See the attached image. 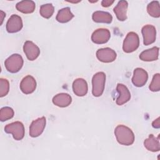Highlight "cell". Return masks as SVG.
<instances>
[{"label": "cell", "instance_id": "obj_13", "mask_svg": "<svg viewBox=\"0 0 160 160\" xmlns=\"http://www.w3.org/2000/svg\"><path fill=\"white\" fill-rule=\"evenodd\" d=\"M148 79V72L142 68H136L133 72L132 82L136 87H142L146 83Z\"/></svg>", "mask_w": 160, "mask_h": 160}, {"label": "cell", "instance_id": "obj_3", "mask_svg": "<svg viewBox=\"0 0 160 160\" xmlns=\"http://www.w3.org/2000/svg\"><path fill=\"white\" fill-rule=\"evenodd\" d=\"M24 61L22 56L18 54H13L7 58L4 62L6 70L11 73H16L20 71L23 66Z\"/></svg>", "mask_w": 160, "mask_h": 160}, {"label": "cell", "instance_id": "obj_12", "mask_svg": "<svg viewBox=\"0 0 160 160\" xmlns=\"http://www.w3.org/2000/svg\"><path fill=\"white\" fill-rule=\"evenodd\" d=\"M36 88V81L31 75L25 76L21 81L20 89L25 94L32 93Z\"/></svg>", "mask_w": 160, "mask_h": 160}, {"label": "cell", "instance_id": "obj_4", "mask_svg": "<svg viewBox=\"0 0 160 160\" xmlns=\"http://www.w3.org/2000/svg\"><path fill=\"white\" fill-rule=\"evenodd\" d=\"M139 46V38L137 33L129 32L126 35L122 44V49L126 53L136 51Z\"/></svg>", "mask_w": 160, "mask_h": 160}, {"label": "cell", "instance_id": "obj_26", "mask_svg": "<svg viewBox=\"0 0 160 160\" xmlns=\"http://www.w3.org/2000/svg\"><path fill=\"white\" fill-rule=\"evenodd\" d=\"M149 88L152 92H157L160 90V74L159 73L154 75Z\"/></svg>", "mask_w": 160, "mask_h": 160}, {"label": "cell", "instance_id": "obj_20", "mask_svg": "<svg viewBox=\"0 0 160 160\" xmlns=\"http://www.w3.org/2000/svg\"><path fill=\"white\" fill-rule=\"evenodd\" d=\"M36 4L33 1L24 0L18 2L16 8L19 12L24 14H30L34 11Z\"/></svg>", "mask_w": 160, "mask_h": 160}, {"label": "cell", "instance_id": "obj_8", "mask_svg": "<svg viewBox=\"0 0 160 160\" xmlns=\"http://www.w3.org/2000/svg\"><path fill=\"white\" fill-rule=\"evenodd\" d=\"M141 32L143 36V43L148 46L152 44L156 41V30L154 26L147 24L142 28Z\"/></svg>", "mask_w": 160, "mask_h": 160}, {"label": "cell", "instance_id": "obj_10", "mask_svg": "<svg viewBox=\"0 0 160 160\" xmlns=\"http://www.w3.org/2000/svg\"><path fill=\"white\" fill-rule=\"evenodd\" d=\"M22 26L21 18L17 14H12L7 21L6 30L9 33H15L21 31Z\"/></svg>", "mask_w": 160, "mask_h": 160}, {"label": "cell", "instance_id": "obj_19", "mask_svg": "<svg viewBox=\"0 0 160 160\" xmlns=\"http://www.w3.org/2000/svg\"><path fill=\"white\" fill-rule=\"evenodd\" d=\"M144 146L149 151H159L160 150L159 136L156 138L152 134H149V138L144 140Z\"/></svg>", "mask_w": 160, "mask_h": 160}, {"label": "cell", "instance_id": "obj_24", "mask_svg": "<svg viewBox=\"0 0 160 160\" xmlns=\"http://www.w3.org/2000/svg\"><path fill=\"white\" fill-rule=\"evenodd\" d=\"M54 11V8L52 4H45L41 6L39 13L42 17L49 19L52 16Z\"/></svg>", "mask_w": 160, "mask_h": 160}, {"label": "cell", "instance_id": "obj_15", "mask_svg": "<svg viewBox=\"0 0 160 160\" xmlns=\"http://www.w3.org/2000/svg\"><path fill=\"white\" fill-rule=\"evenodd\" d=\"M72 90L74 93L78 96H85L88 90L87 82L82 78L76 79L72 83Z\"/></svg>", "mask_w": 160, "mask_h": 160}, {"label": "cell", "instance_id": "obj_22", "mask_svg": "<svg viewBox=\"0 0 160 160\" xmlns=\"http://www.w3.org/2000/svg\"><path fill=\"white\" fill-rule=\"evenodd\" d=\"M73 18L74 14L71 12L70 8L66 7L58 11L56 19L60 23H66L71 21Z\"/></svg>", "mask_w": 160, "mask_h": 160}, {"label": "cell", "instance_id": "obj_28", "mask_svg": "<svg viewBox=\"0 0 160 160\" xmlns=\"http://www.w3.org/2000/svg\"><path fill=\"white\" fill-rule=\"evenodd\" d=\"M114 1H110V0H103L101 2V5L102 7L108 8L111 6L114 3Z\"/></svg>", "mask_w": 160, "mask_h": 160}, {"label": "cell", "instance_id": "obj_1", "mask_svg": "<svg viewBox=\"0 0 160 160\" xmlns=\"http://www.w3.org/2000/svg\"><path fill=\"white\" fill-rule=\"evenodd\" d=\"M117 141L121 145L130 146L134 142V134L132 131L124 125H118L114 129Z\"/></svg>", "mask_w": 160, "mask_h": 160}, {"label": "cell", "instance_id": "obj_9", "mask_svg": "<svg viewBox=\"0 0 160 160\" xmlns=\"http://www.w3.org/2000/svg\"><path fill=\"white\" fill-rule=\"evenodd\" d=\"M116 52L109 48L99 49L96 51V57L102 62H111L116 58Z\"/></svg>", "mask_w": 160, "mask_h": 160}, {"label": "cell", "instance_id": "obj_5", "mask_svg": "<svg viewBox=\"0 0 160 160\" xmlns=\"http://www.w3.org/2000/svg\"><path fill=\"white\" fill-rule=\"evenodd\" d=\"M4 131L6 133L11 134L16 141L21 140L24 136V127L20 121H15L7 124L4 127Z\"/></svg>", "mask_w": 160, "mask_h": 160}, {"label": "cell", "instance_id": "obj_21", "mask_svg": "<svg viewBox=\"0 0 160 160\" xmlns=\"http://www.w3.org/2000/svg\"><path fill=\"white\" fill-rule=\"evenodd\" d=\"M92 19L96 22L110 24L112 21V16L108 12L97 11L93 12Z\"/></svg>", "mask_w": 160, "mask_h": 160}, {"label": "cell", "instance_id": "obj_7", "mask_svg": "<svg viewBox=\"0 0 160 160\" xmlns=\"http://www.w3.org/2000/svg\"><path fill=\"white\" fill-rule=\"evenodd\" d=\"M110 31L106 28H99L95 30L91 35V41L98 44L106 43L110 39Z\"/></svg>", "mask_w": 160, "mask_h": 160}, {"label": "cell", "instance_id": "obj_6", "mask_svg": "<svg viewBox=\"0 0 160 160\" xmlns=\"http://www.w3.org/2000/svg\"><path fill=\"white\" fill-rule=\"evenodd\" d=\"M46 119L44 116L39 118L33 121L29 126V135L32 138H36L40 136L46 127Z\"/></svg>", "mask_w": 160, "mask_h": 160}, {"label": "cell", "instance_id": "obj_30", "mask_svg": "<svg viewBox=\"0 0 160 160\" xmlns=\"http://www.w3.org/2000/svg\"><path fill=\"white\" fill-rule=\"evenodd\" d=\"M1 24H2V21H3V17H4V16H6V14H4L2 11H1Z\"/></svg>", "mask_w": 160, "mask_h": 160}, {"label": "cell", "instance_id": "obj_29", "mask_svg": "<svg viewBox=\"0 0 160 160\" xmlns=\"http://www.w3.org/2000/svg\"><path fill=\"white\" fill-rule=\"evenodd\" d=\"M159 117H158L156 119H155L152 122V126L153 128L158 129L160 128V122H159Z\"/></svg>", "mask_w": 160, "mask_h": 160}, {"label": "cell", "instance_id": "obj_25", "mask_svg": "<svg viewBox=\"0 0 160 160\" xmlns=\"http://www.w3.org/2000/svg\"><path fill=\"white\" fill-rule=\"evenodd\" d=\"M14 110L10 107H3L0 110V120L3 122L11 119L14 116Z\"/></svg>", "mask_w": 160, "mask_h": 160}, {"label": "cell", "instance_id": "obj_16", "mask_svg": "<svg viewBox=\"0 0 160 160\" xmlns=\"http://www.w3.org/2000/svg\"><path fill=\"white\" fill-rule=\"evenodd\" d=\"M128 3L126 1H120L114 8L113 11L119 21H124L127 19Z\"/></svg>", "mask_w": 160, "mask_h": 160}, {"label": "cell", "instance_id": "obj_27", "mask_svg": "<svg viewBox=\"0 0 160 160\" xmlns=\"http://www.w3.org/2000/svg\"><path fill=\"white\" fill-rule=\"evenodd\" d=\"M9 91V81L4 78L0 79V97H4L8 94Z\"/></svg>", "mask_w": 160, "mask_h": 160}, {"label": "cell", "instance_id": "obj_14", "mask_svg": "<svg viewBox=\"0 0 160 160\" xmlns=\"http://www.w3.org/2000/svg\"><path fill=\"white\" fill-rule=\"evenodd\" d=\"M116 90L118 92V96L116 99V102L118 105L121 106L131 99V93L128 88L122 84H118L116 86Z\"/></svg>", "mask_w": 160, "mask_h": 160}, {"label": "cell", "instance_id": "obj_18", "mask_svg": "<svg viewBox=\"0 0 160 160\" xmlns=\"http://www.w3.org/2000/svg\"><path fill=\"white\" fill-rule=\"evenodd\" d=\"M158 56L159 48L154 46L142 51L139 55V58L143 61H153L157 60Z\"/></svg>", "mask_w": 160, "mask_h": 160}, {"label": "cell", "instance_id": "obj_11", "mask_svg": "<svg viewBox=\"0 0 160 160\" xmlns=\"http://www.w3.org/2000/svg\"><path fill=\"white\" fill-rule=\"evenodd\" d=\"M23 50L27 58L30 61L35 60L40 54L39 47L31 41H26L24 42Z\"/></svg>", "mask_w": 160, "mask_h": 160}, {"label": "cell", "instance_id": "obj_17", "mask_svg": "<svg viewBox=\"0 0 160 160\" xmlns=\"http://www.w3.org/2000/svg\"><path fill=\"white\" fill-rule=\"evenodd\" d=\"M52 103L60 108H65L70 105L72 102L71 96L67 93H59L52 98Z\"/></svg>", "mask_w": 160, "mask_h": 160}, {"label": "cell", "instance_id": "obj_2", "mask_svg": "<svg viewBox=\"0 0 160 160\" xmlns=\"http://www.w3.org/2000/svg\"><path fill=\"white\" fill-rule=\"evenodd\" d=\"M106 74L103 72L96 73L92 78V93L95 97L101 96L104 89Z\"/></svg>", "mask_w": 160, "mask_h": 160}, {"label": "cell", "instance_id": "obj_23", "mask_svg": "<svg viewBox=\"0 0 160 160\" xmlns=\"http://www.w3.org/2000/svg\"><path fill=\"white\" fill-rule=\"evenodd\" d=\"M148 13L153 18H159L160 16V6L158 1H154L148 4L147 6Z\"/></svg>", "mask_w": 160, "mask_h": 160}]
</instances>
